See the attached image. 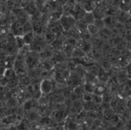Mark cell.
<instances>
[{
    "label": "cell",
    "instance_id": "2",
    "mask_svg": "<svg viewBox=\"0 0 131 130\" xmlns=\"http://www.w3.org/2000/svg\"><path fill=\"white\" fill-rule=\"evenodd\" d=\"M59 21L63 31L66 32H68L71 29L73 28L76 23V19L72 15H64L62 14Z\"/></svg>",
    "mask_w": 131,
    "mask_h": 130
},
{
    "label": "cell",
    "instance_id": "39",
    "mask_svg": "<svg viewBox=\"0 0 131 130\" xmlns=\"http://www.w3.org/2000/svg\"><path fill=\"white\" fill-rule=\"evenodd\" d=\"M92 101L96 103H101L102 102V95L93 93Z\"/></svg>",
    "mask_w": 131,
    "mask_h": 130
},
{
    "label": "cell",
    "instance_id": "36",
    "mask_svg": "<svg viewBox=\"0 0 131 130\" xmlns=\"http://www.w3.org/2000/svg\"><path fill=\"white\" fill-rule=\"evenodd\" d=\"M106 54L119 56L120 55V51L116 46H111L107 51Z\"/></svg>",
    "mask_w": 131,
    "mask_h": 130
},
{
    "label": "cell",
    "instance_id": "25",
    "mask_svg": "<svg viewBox=\"0 0 131 130\" xmlns=\"http://www.w3.org/2000/svg\"><path fill=\"white\" fill-rule=\"evenodd\" d=\"M34 31L23 35V38L25 44H30L34 40L35 35Z\"/></svg>",
    "mask_w": 131,
    "mask_h": 130
},
{
    "label": "cell",
    "instance_id": "12",
    "mask_svg": "<svg viewBox=\"0 0 131 130\" xmlns=\"http://www.w3.org/2000/svg\"><path fill=\"white\" fill-rule=\"evenodd\" d=\"M108 90V87L106 83L99 82L93 90V93L102 95L107 90Z\"/></svg>",
    "mask_w": 131,
    "mask_h": 130
},
{
    "label": "cell",
    "instance_id": "38",
    "mask_svg": "<svg viewBox=\"0 0 131 130\" xmlns=\"http://www.w3.org/2000/svg\"><path fill=\"white\" fill-rule=\"evenodd\" d=\"M101 65L102 66V67L106 71H108L112 67V64L110 63V62L106 59H103L101 63Z\"/></svg>",
    "mask_w": 131,
    "mask_h": 130
},
{
    "label": "cell",
    "instance_id": "8",
    "mask_svg": "<svg viewBox=\"0 0 131 130\" xmlns=\"http://www.w3.org/2000/svg\"><path fill=\"white\" fill-rule=\"evenodd\" d=\"M112 34L113 32L111 29L105 27L99 30L98 35L103 41H108Z\"/></svg>",
    "mask_w": 131,
    "mask_h": 130
},
{
    "label": "cell",
    "instance_id": "6",
    "mask_svg": "<svg viewBox=\"0 0 131 130\" xmlns=\"http://www.w3.org/2000/svg\"><path fill=\"white\" fill-rule=\"evenodd\" d=\"M77 46L82 49L86 54H87L91 50L92 45L90 40H85L80 39L77 41Z\"/></svg>",
    "mask_w": 131,
    "mask_h": 130
},
{
    "label": "cell",
    "instance_id": "26",
    "mask_svg": "<svg viewBox=\"0 0 131 130\" xmlns=\"http://www.w3.org/2000/svg\"><path fill=\"white\" fill-rule=\"evenodd\" d=\"M23 28L24 34L34 31L33 24L31 23V22L30 21L27 20H26V21L23 24Z\"/></svg>",
    "mask_w": 131,
    "mask_h": 130
},
{
    "label": "cell",
    "instance_id": "1",
    "mask_svg": "<svg viewBox=\"0 0 131 130\" xmlns=\"http://www.w3.org/2000/svg\"><path fill=\"white\" fill-rule=\"evenodd\" d=\"M40 60V58L39 53L30 50L25 56V62L27 67L33 68L38 65Z\"/></svg>",
    "mask_w": 131,
    "mask_h": 130
},
{
    "label": "cell",
    "instance_id": "34",
    "mask_svg": "<svg viewBox=\"0 0 131 130\" xmlns=\"http://www.w3.org/2000/svg\"><path fill=\"white\" fill-rule=\"evenodd\" d=\"M7 105L10 107H15L16 106L18 105V103L17 101V100L16 99V96H12L9 99H8L7 101Z\"/></svg>",
    "mask_w": 131,
    "mask_h": 130
},
{
    "label": "cell",
    "instance_id": "40",
    "mask_svg": "<svg viewBox=\"0 0 131 130\" xmlns=\"http://www.w3.org/2000/svg\"><path fill=\"white\" fill-rule=\"evenodd\" d=\"M123 24L126 30H131V15L127 17L124 21Z\"/></svg>",
    "mask_w": 131,
    "mask_h": 130
},
{
    "label": "cell",
    "instance_id": "17",
    "mask_svg": "<svg viewBox=\"0 0 131 130\" xmlns=\"http://www.w3.org/2000/svg\"><path fill=\"white\" fill-rule=\"evenodd\" d=\"M28 111L26 117L30 122L36 121L39 118V114L36 111L30 109Z\"/></svg>",
    "mask_w": 131,
    "mask_h": 130
},
{
    "label": "cell",
    "instance_id": "11",
    "mask_svg": "<svg viewBox=\"0 0 131 130\" xmlns=\"http://www.w3.org/2000/svg\"><path fill=\"white\" fill-rule=\"evenodd\" d=\"M129 15V13L127 12L123 11L119 8H118L116 10L115 17L116 19L117 22L123 23L125 19L127 18V17Z\"/></svg>",
    "mask_w": 131,
    "mask_h": 130
},
{
    "label": "cell",
    "instance_id": "27",
    "mask_svg": "<svg viewBox=\"0 0 131 130\" xmlns=\"http://www.w3.org/2000/svg\"><path fill=\"white\" fill-rule=\"evenodd\" d=\"M92 12L95 19H103L106 16L105 12L103 9L99 10L95 8Z\"/></svg>",
    "mask_w": 131,
    "mask_h": 130
},
{
    "label": "cell",
    "instance_id": "45",
    "mask_svg": "<svg viewBox=\"0 0 131 130\" xmlns=\"http://www.w3.org/2000/svg\"><path fill=\"white\" fill-rule=\"evenodd\" d=\"M127 71V76L129 78H131V61L129 65L127 66V67L125 68Z\"/></svg>",
    "mask_w": 131,
    "mask_h": 130
},
{
    "label": "cell",
    "instance_id": "3",
    "mask_svg": "<svg viewBox=\"0 0 131 130\" xmlns=\"http://www.w3.org/2000/svg\"><path fill=\"white\" fill-rule=\"evenodd\" d=\"M53 77H48L42 79L40 82V91L42 94H50L53 88Z\"/></svg>",
    "mask_w": 131,
    "mask_h": 130
},
{
    "label": "cell",
    "instance_id": "32",
    "mask_svg": "<svg viewBox=\"0 0 131 130\" xmlns=\"http://www.w3.org/2000/svg\"><path fill=\"white\" fill-rule=\"evenodd\" d=\"M31 50L30 44H25V45L20 48L18 49L17 53L26 56L29 51Z\"/></svg>",
    "mask_w": 131,
    "mask_h": 130
},
{
    "label": "cell",
    "instance_id": "44",
    "mask_svg": "<svg viewBox=\"0 0 131 130\" xmlns=\"http://www.w3.org/2000/svg\"><path fill=\"white\" fill-rule=\"evenodd\" d=\"M124 39L131 41V30H126L124 36Z\"/></svg>",
    "mask_w": 131,
    "mask_h": 130
},
{
    "label": "cell",
    "instance_id": "37",
    "mask_svg": "<svg viewBox=\"0 0 131 130\" xmlns=\"http://www.w3.org/2000/svg\"><path fill=\"white\" fill-rule=\"evenodd\" d=\"M94 24L99 30L105 27V24L103 19H95Z\"/></svg>",
    "mask_w": 131,
    "mask_h": 130
},
{
    "label": "cell",
    "instance_id": "46",
    "mask_svg": "<svg viewBox=\"0 0 131 130\" xmlns=\"http://www.w3.org/2000/svg\"><path fill=\"white\" fill-rule=\"evenodd\" d=\"M128 13H129V14H130V15H131V8H130V9L129 10V11Z\"/></svg>",
    "mask_w": 131,
    "mask_h": 130
},
{
    "label": "cell",
    "instance_id": "31",
    "mask_svg": "<svg viewBox=\"0 0 131 130\" xmlns=\"http://www.w3.org/2000/svg\"><path fill=\"white\" fill-rule=\"evenodd\" d=\"M19 79V83L20 84L27 86L29 85L31 83L30 78L26 74H22L18 78Z\"/></svg>",
    "mask_w": 131,
    "mask_h": 130
},
{
    "label": "cell",
    "instance_id": "10",
    "mask_svg": "<svg viewBox=\"0 0 131 130\" xmlns=\"http://www.w3.org/2000/svg\"><path fill=\"white\" fill-rule=\"evenodd\" d=\"M75 71L82 81L85 80L86 74V71L85 67L83 64L81 63H76Z\"/></svg>",
    "mask_w": 131,
    "mask_h": 130
},
{
    "label": "cell",
    "instance_id": "48",
    "mask_svg": "<svg viewBox=\"0 0 131 130\" xmlns=\"http://www.w3.org/2000/svg\"><path fill=\"white\" fill-rule=\"evenodd\" d=\"M130 49H131V41H130Z\"/></svg>",
    "mask_w": 131,
    "mask_h": 130
},
{
    "label": "cell",
    "instance_id": "24",
    "mask_svg": "<svg viewBox=\"0 0 131 130\" xmlns=\"http://www.w3.org/2000/svg\"><path fill=\"white\" fill-rule=\"evenodd\" d=\"M72 90L77 94L82 97L86 92L85 86H84V84H83V83L77 86L76 87L74 88Z\"/></svg>",
    "mask_w": 131,
    "mask_h": 130
},
{
    "label": "cell",
    "instance_id": "7",
    "mask_svg": "<svg viewBox=\"0 0 131 130\" xmlns=\"http://www.w3.org/2000/svg\"><path fill=\"white\" fill-rule=\"evenodd\" d=\"M23 23L20 21H16L13 23L11 26V30L12 34L14 36L23 35Z\"/></svg>",
    "mask_w": 131,
    "mask_h": 130
},
{
    "label": "cell",
    "instance_id": "30",
    "mask_svg": "<svg viewBox=\"0 0 131 130\" xmlns=\"http://www.w3.org/2000/svg\"><path fill=\"white\" fill-rule=\"evenodd\" d=\"M56 38L55 34L50 31L46 33L45 36V40L48 44H51V43L56 39Z\"/></svg>",
    "mask_w": 131,
    "mask_h": 130
},
{
    "label": "cell",
    "instance_id": "9",
    "mask_svg": "<svg viewBox=\"0 0 131 130\" xmlns=\"http://www.w3.org/2000/svg\"><path fill=\"white\" fill-rule=\"evenodd\" d=\"M80 5L86 12L92 11L96 6L94 0H83L80 2Z\"/></svg>",
    "mask_w": 131,
    "mask_h": 130
},
{
    "label": "cell",
    "instance_id": "33",
    "mask_svg": "<svg viewBox=\"0 0 131 130\" xmlns=\"http://www.w3.org/2000/svg\"><path fill=\"white\" fill-rule=\"evenodd\" d=\"M75 25L78 26L81 30H86L88 24L86 23V22L85 21L84 19L83 18L78 20H76Z\"/></svg>",
    "mask_w": 131,
    "mask_h": 130
},
{
    "label": "cell",
    "instance_id": "16",
    "mask_svg": "<svg viewBox=\"0 0 131 130\" xmlns=\"http://www.w3.org/2000/svg\"><path fill=\"white\" fill-rule=\"evenodd\" d=\"M100 64L97 63H94L85 66L86 73L94 76H97V72Z\"/></svg>",
    "mask_w": 131,
    "mask_h": 130
},
{
    "label": "cell",
    "instance_id": "5",
    "mask_svg": "<svg viewBox=\"0 0 131 130\" xmlns=\"http://www.w3.org/2000/svg\"><path fill=\"white\" fill-rule=\"evenodd\" d=\"M86 54L82 49L76 46L72 49L71 58L80 60L85 57Z\"/></svg>",
    "mask_w": 131,
    "mask_h": 130
},
{
    "label": "cell",
    "instance_id": "28",
    "mask_svg": "<svg viewBox=\"0 0 131 130\" xmlns=\"http://www.w3.org/2000/svg\"><path fill=\"white\" fill-rule=\"evenodd\" d=\"M86 30L92 36L97 35L99 31V30L94 23L88 24Z\"/></svg>",
    "mask_w": 131,
    "mask_h": 130
},
{
    "label": "cell",
    "instance_id": "42",
    "mask_svg": "<svg viewBox=\"0 0 131 130\" xmlns=\"http://www.w3.org/2000/svg\"><path fill=\"white\" fill-rule=\"evenodd\" d=\"M52 122V119L49 118H43L42 119H41L39 121V123L42 125H48L51 124Z\"/></svg>",
    "mask_w": 131,
    "mask_h": 130
},
{
    "label": "cell",
    "instance_id": "29",
    "mask_svg": "<svg viewBox=\"0 0 131 130\" xmlns=\"http://www.w3.org/2000/svg\"><path fill=\"white\" fill-rule=\"evenodd\" d=\"M15 40L17 49L21 48L25 44L23 38V35L15 36Z\"/></svg>",
    "mask_w": 131,
    "mask_h": 130
},
{
    "label": "cell",
    "instance_id": "47",
    "mask_svg": "<svg viewBox=\"0 0 131 130\" xmlns=\"http://www.w3.org/2000/svg\"><path fill=\"white\" fill-rule=\"evenodd\" d=\"M99 1H101V2H103L104 0H99Z\"/></svg>",
    "mask_w": 131,
    "mask_h": 130
},
{
    "label": "cell",
    "instance_id": "49",
    "mask_svg": "<svg viewBox=\"0 0 131 130\" xmlns=\"http://www.w3.org/2000/svg\"><path fill=\"white\" fill-rule=\"evenodd\" d=\"M18 1H23V0H18Z\"/></svg>",
    "mask_w": 131,
    "mask_h": 130
},
{
    "label": "cell",
    "instance_id": "21",
    "mask_svg": "<svg viewBox=\"0 0 131 130\" xmlns=\"http://www.w3.org/2000/svg\"><path fill=\"white\" fill-rule=\"evenodd\" d=\"M17 119V116L15 114H11L6 116V117L2 118L1 122L2 123L9 125L14 123Z\"/></svg>",
    "mask_w": 131,
    "mask_h": 130
},
{
    "label": "cell",
    "instance_id": "22",
    "mask_svg": "<svg viewBox=\"0 0 131 130\" xmlns=\"http://www.w3.org/2000/svg\"><path fill=\"white\" fill-rule=\"evenodd\" d=\"M86 115L87 111L83 109L77 114L75 118V122L78 125H80L82 122L86 118Z\"/></svg>",
    "mask_w": 131,
    "mask_h": 130
},
{
    "label": "cell",
    "instance_id": "23",
    "mask_svg": "<svg viewBox=\"0 0 131 130\" xmlns=\"http://www.w3.org/2000/svg\"><path fill=\"white\" fill-rule=\"evenodd\" d=\"M83 19H84L86 23L88 24H89L94 23L95 18L94 16L93 12L90 11V12H85L83 17Z\"/></svg>",
    "mask_w": 131,
    "mask_h": 130
},
{
    "label": "cell",
    "instance_id": "18",
    "mask_svg": "<svg viewBox=\"0 0 131 130\" xmlns=\"http://www.w3.org/2000/svg\"><path fill=\"white\" fill-rule=\"evenodd\" d=\"M90 41H91L92 47H96L100 49L101 48V46L104 41L102 39H101L98 36V35L92 36Z\"/></svg>",
    "mask_w": 131,
    "mask_h": 130
},
{
    "label": "cell",
    "instance_id": "35",
    "mask_svg": "<svg viewBox=\"0 0 131 130\" xmlns=\"http://www.w3.org/2000/svg\"><path fill=\"white\" fill-rule=\"evenodd\" d=\"M68 32L69 33V36L75 39L76 40H77V41L81 39L79 35L77 33V32L74 29V28L71 29Z\"/></svg>",
    "mask_w": 131,
    "mask_h": 130
},
{
    "label": "cell",
    "instance_id": "41",
    "mask_svg": "<svg viewBox=\"0 0 131 130\" xmlns=\"http://www.w3.org/2000/svg\"><path fill=\"white\" fill-rule=\"evenodd\" d=\"M120 55L131 58V49L126 48L120 51Z\"/></svg>",
    "mask_w": 131,
    "mask_h": 130
},
{
    "label": "cell",
    "instance_id": "13",
    "mask_svg": "<svg viewBox=\"0 0 131 130\" xmlns=\"http://www.w3.org/2000/svg\"><path fill=\"white\" fill-rule=\"evenodd\" d=\"M103 19L104 22L105 27L110 29L114 27L117 22L115 16L106 15Z\"/></svg>",
    "mask_w": 131,
    "mask_h": 130
},
{
    "label": "cell",
    "instance_id": "19",
    "mask_svg": "<svg viewBox=\"0 0 131 130\" xmlns=\"http://www.w3.org/2000/svg\"><path fill=\"white\" fill-rule=\"evenodd\" d=\"M131 61V58L120 55L119 56L118 65L121 68H126Z\"/></svg>",
    "mask_w": 131,
    "mask_h": 130
},
{
    "label": "cell",
    "instance_id": "15",
    "mask_svg": "<svg viewBox=\"0 0 131 130\" xmlns=\"http://www.w3.org/2000/svg\"><path fill=\"white\" fill-rule=\"evenodd\" d=\"M3 76L5 80L9 81L16 77L17 75L13 68H6L4 71Z\"/></svg>",
    "mask_w": 131,
    "mask_h": 130
},
{
    "label": "cell",
    "instance_id": "4",
    "mask_svg": "<svg viewBox=\"0 0 131 130\" xmlns=\"http://www.w3.org/2000/svg\"><path fill=\"white\" fill-rule=\"evenodd\" d=\"M97 77L98 79L99 82L103 83H106L110 79V76L108 71L105 70L101 65H99L98 68L97 72Z\"/></svg>",
    "mask_w": 131,
    "mask_h": 130
},
{
    "label": "cell",
    "instance_id": "20",
    "mask_svg": "<svg viewBox=\"0 0 131 130\" xmlns=\"http://www.w3.org/2000/svg\"><path fill=\"white\" fill-rule=\"evenodd\" d=\"M36 7L35 4L32 2L27 3L25 6L26 12L30 15H34L36 13Z\"/></svg>",
    "mask_w": 131,
    "mask_h": 130
},
{
    "label": "cell",
    "instance_id": "14",
    "mask_svg": "<svg viewBox=\"0 0 131 130\" xmlns=\"http://www.w3.org/2000/svg\"><path fill=\"white\" fill-rule=\"evenodd\" d=\"M117 7L119 9L128 12L131 8V0H119Z\"/></svg>",
    "mask_w": 131,
    "mask_h": 130
},
{
    "label": "cell",
    "instance_id": "43",
    "mask_svg": "<svg viewBox=\"0 0 131 130\" xmlns=\"http://www.w3.org/2000/svg\"><path fill=\"white\" fill-rule=\"evenodd\" d=\"M86 118H91V119H96V111H87Z\"/></svg>",
    "mask_w": 131,
    "mask_h": 130
}]
</instances>
